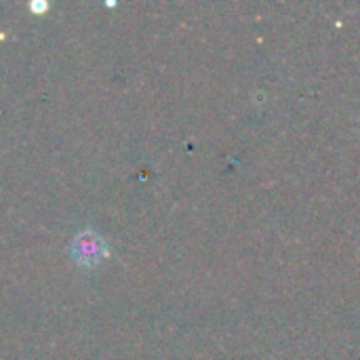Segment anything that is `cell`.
I'll list each match as a JSON object with an SVG mask.
<instances>
[{
	"label": "cell",
	"mask_w": 360,
	"mask_h": 360,
	"mask_svg": "<svg viewBox=\"0 0 360 360\" xmlns=\"http://www.w3.org/2000/svg\"><path fill=\"white\" fill-rule=\"evenodd\" d=\"M72 257L78 266L82 268H93L99 262H103L108 257V245L105 240L93 232V230H82L74 236L72 245H70Z\"/></svg>",
	"instance_id": "obj_1"
}]
</instances>
